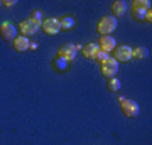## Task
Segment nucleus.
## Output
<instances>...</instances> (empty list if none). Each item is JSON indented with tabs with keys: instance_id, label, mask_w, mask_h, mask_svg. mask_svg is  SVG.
I'll use <instances>...</instances> for the list:
<instances>
[{
	"instance_id": "1",
	"label": "nucleus",
	"mask_w": 152,
	"mask_h": 145,
	"mask_svg": "<svg viewBox=\"0 0 152 145\" xmlns=\"http://www.w3.org/2000/svg\"><path fill=\"white\" fill-rule=\"evenodd\" d=\"M115 29H117V19H115L113 15L102 17L96 24V31L102 34V36H110Z\"/></svg>"
},
{
	"instance_id": "2",
	"label": "nucleus",
	"mask_w": 152,
	"mask_h": 145,
	"mask_svg": "<svg viewBox=\"0 0 152 145\" xmlns=\"http://www.w3.org/2000/svg\"><path fill=\"white\" fill-rule=\"evenodd\" d=\"M149 10H151L149 0H134L132 2V17L135 20H144V17Z\"/></svg>"
},
{
	"instance_id": "3",
	"label": "nucleus",
	"mask_w": 152,
	"mask_h": 145,
	"mask_svg": "<svg viewBox=\"0 0 152 145\" xmlns=\"http://www.w3.org/2000/svg\"><path fill=\"white\" fill-rule=\"evenodd\" d=\"M100 69H102V74L105 76V78H115V74L118 73V63L113 59V58H107V59L100 64Z\"/></svg>"
},
{
	"instance_id": "4",
	"label": "nucleus",
	"mask_w": 152,
	"mask_h": 145,
	"mask_svg": "<svg viewBox=\"0 0 152 145\" xmlns=\"http://www.w3.org/2000/svg\"><path fill=\"white\" fill-rule=\"evenodd\" d=\"M39 29H41V22L32 20L31 17L20 22V32H22V36H24V37H29V36H34V34H37V32H39Z\"/></svg>"
},
{
	"instance_id": "5",
	"label": "nucleus",
	"mask_w": 152,
	"mask_h": 145,
	"mask_svg": "<svg viewBox=\"0 0 152 145\" xmlns=\"http://www.w3.org/2000/svg\"><path fill=\"white\" fill-rule=\"evenodd\" d=\"M113 59L117 63H127L132 59V47L130 46H117L113 49Z\"/></svg>"
},
{
	"instance_id": "6",
	"label": "nucleus",
	"mask_w": 152,
	"mask_h": 145,
	"mask_svg": "<svg viewBox=\"0 0 152 145\" xmlns=\"http://www.w3.org/2000/svg\"><path fill=\"white\" fill-rule=\"evenodd\" d=\"M76 54H78V49H76L75 44H63L59 47V51H58V56H59L61 59H64L66 63H69V61H73L76 58Z\"/></svg>"
},
{
	"instance_id": "7",
	"label": "nucleus",
	"mask_w": 152,
	"mask_h": 145,
	"mask_svg": "<svg viewBox=\"0 0 152 145\" xmlns=\"http://www.w3.org/2000/svg\"><path fill=\"white\" fill-rule=\"evenodd\" d=\"M41 27H42V31L46 34H49V36H56V34L61 31V24H59V19H44L42 24H41Z\"/></svg>"
},
{
	"instance_id": "8",
	"label": "nucleus",
	"mask_w": 152,
	"mask_h": 145,
	"mask_svg": "<svg viewBox=\"0 0 152 145\" xmlns=\"http://www.w3.org/2000/svg\"><path fill=\"white\" fill-rule=\"evenodd\" d=\"M120 108H122V111L127 115V117H137L139 115V105H137L134 100H124V101H120Z\"/></svg>"
},
{
	"instance_id": "9",
	"label": "nucleus",
	"mask_w": 152,
	"mask_h": 145,
	"mask_svg": "<svg viewBox=\"0 0 152 145\" xmlns=\"http://www.w3.org/2000/svg\"><path fill=\"white\" fill-rule=\"evenodd\" d=\"M0 36H2L4 41H14V39L17 37V31H15V27H14V24L4 22V24L0 26Z\"/></svg>"
},
{
	"instance_id": "10",
	"label": "nucleus",
	"mask_w": 152,
	"mask_h": 145,
	"mask_svg": "<svg viewBox=\"0 0 152 145\" xmlns=\"http://www.w3.org/2000/svg\"><path fill=\"white\" fill-rule=\"evenodd\" d=\"M100 49L105 51V52H113V49L117 47V42H115L113 37H110V36H103V37H100V42H98Z\"/></svg>"
},
{
	"instance_id": "11",
	"label": "nucleus",
	"mask_w": 152,
	"mask_h": 145,
	"mask_svg": "<svg viewBox=\"0 0 152 145\" xmlns=\"http://www.w3.org/2000/svg\"><path fill=\"white\" fill-rule=\"evenodd\" d=\"M12 42H14V49H15L17 52H26L27 49H31L29 37H24V36H17Z\"/></svg>"
},
{
	"instance_id": "12",
	"label": "nucleus",
	"mask_w": 152,
	"mask_h": 145,
	"mask_svg": "<svg viewBox=\"0 0 152 145\" xmlns=\"http://www.w3.org/2000/svg\"><path fill=\"white\" fill-rule=\"evenodd\" d=\"M98 51H100V46L95 42H90V44H86V46L81 47V54L85 58H88V59H95V56L98 54Z\"/></svg>"
},
{
	"instance_id": "13",
	"label": "nucleus",
	"mask_w": 152,
	"mask_h": 145,
	"mask_svg": "<svg viewBox=\"0 0 152 145\" xmlns=\"http://www.w3.org/2000/svg\"><path fill=\"white\" fill-rule=\"evenodd\" d=\"M127 12V2H124V0H117V2H113L112 4V15L117 19V17H122Z\"/></svg>"
},
{
	"instance_id": "14",
	"label": "nucleus",
	"mask_w": 152,
	"mask_h": 145,
	"mask_svg": "<svg viewBox=\"0 0 152 145\" xmlns=\"http://www.w3.org/2000/svg\"><path fill=\"white\" fill-rule=\"evenodd\" d=\"M59 24H61V31H71V29H75V19L69 15L59 19Z\"/></svg>"
},
{
	"instance_id": "15",
	"label": "nucleus",
	"mask_w": 152,
	"mask_h": 145,
	"mask_svg": "<svg viewBox=\"0 0 152 145\" xmlns=\"http://www.w3.org/2000/svg\"><path fill=\"white\" fill-rule=\"evenodd\" d=\"M147 56H149V51L144 46H139V47L132 49V58H135V59H145Z\"/></svg>"
},
{
	"instance_id": "16",
	"label": "nucleus",
	"mask_w": 152,
	"mask_h": 145,
	"mask_svg": "<svg viewBox=\"0 0 152 145\" xmlns=\"http://www.w3.org/2000/svg\"><path fill=\"white\" fill-rule=\"evenodd\" d=\"M107 88H108V91L117 93V91H120V88H122V83H120L118 78H110V79L107 81Z\"/></svg>"
},
{
	"instance_id": "17",
	"label": "nucleus",
	"mask_w": 152,
	"mask_h": 145,
	"mask_svg": "<svg viewBox=\"0 0 152 145\" xmlns=\"http://www.w3.org/2000/svg\"><path fill=\"white\" fill-rule=\"evenodd\" d=\"M107 58H108V54L105 52V51H102V49H100V51H98V54L95 56V59H93V61H96V63H100V64H102V63H103V61L107 59Z\"/></svg>"
},
{
	"instance_id": "18",
	"label": "nucleus",
	"mask_w": 152,
	"mask_h": 145,
	"mask_svg": "<svg viewBox=\"0 0 152 145\" xmlns=\"http://www.w3.org/2000/svg\"><path fill=\"white\" fill-rule=\"evenodd\" d=\"M31 19H32V20H36V22H41V24H42V12H41V10H34V12H32V15H31Z\"/></svg>"
},
{
	"instance_id": "19",
	"label": "nucleus",
	"mask_w": 152,
	"mask_h": 145,
	"mask_svg": "<svg viewBox=\"0 0 152 145\" xmlns=\"http://www.w3.org/2000/svg\"><path fill=\"white\" fill-rule=\"evenodd\" d=\"M2 5H5V7H14V5H17V0H4V2H2Z\"/></svg>"
},
{
	"instance_id": "20",
	"label": "nucleus",
	"mask_w": 152,
	"mask_h": 145,
	"mask_svg": "<svg viewBox=\"0 0 152 145\" xmlns=\"http://www.w3.org/2000/svg\"><path fill=\"white\" fill-rule=\"evenodd\" d=\"M144 20H145V22H149V24L152 22V12H151V10H149V12L145 14V17H144Z\"/></svg>"
},
{
	"instance_id": "21",
	"label": "nucleus",
	"mask_w": 152,
	"mask_h": 145,
	"mask_svg": "<svg viewBox=\"0 0 152 145\" xmlns=\"http://www.w3.org/2000/svg\"><path fill=\"white\" fill-rule=\"evenodd\" d=\"M0 5H2V2H0Z\"/></svg>"
}]
</instances>
